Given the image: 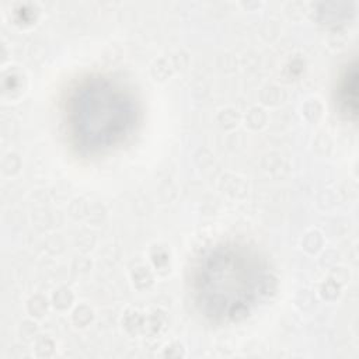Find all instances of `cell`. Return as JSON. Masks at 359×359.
Here are the masks:
<instances>
[{"mask_svg":"<svg viewBox=\"0 0 359 359\" xmlns=\"http://www.w3.org/2000/svg\"><path fill=\"white\" fill-rule=\"evenodd\" d=\"M65 114L73 142L80 149L100 151L128 135L136 119V107L122 86L95 76L76 84Z\"/></svg>","mask_w":359,"mask_h":359,"instance_id":"obj_2","label":"cell"},{"mask_svg":"<svg viewBox=\"0 0 359 359\" xmlns=\"http://www.w3.org/2000/svg\"><path fill=\"white\" fill-rule=\"evenodd\" d=\"M268 275L261 258L238 244L206 251L194 271V294L201 310L215 320H236L265 292Z\"/></svg>","mask_w":359,"mask_h":359,"instance_id":"obj_1","label":"cell"},{"mask_svg":"<svg viewBox=\"0 0 359 359\" xmlns=\"http://www.w3.org/2000/svg\"><path fill=\"white\" fill-rule=\"evenodd\" d=\"M337 102L348 118L358 115V65L353 60L342 72L337 86Z\"/></svg>","mask_w":359,"mask_h":359,"instance_id":"obj_3","label":"cell"}]
</instances>
